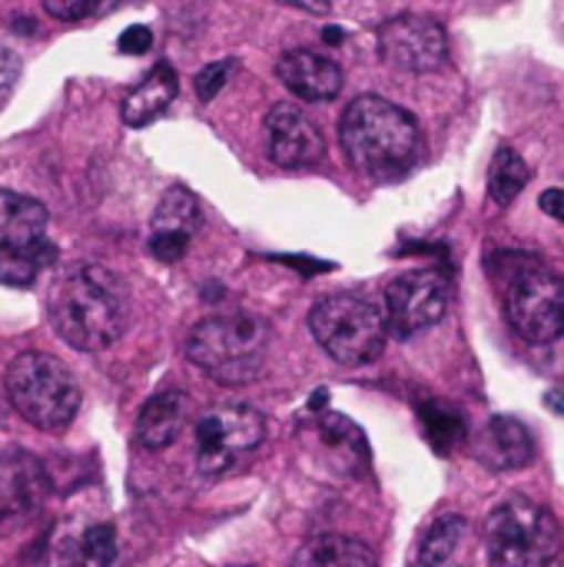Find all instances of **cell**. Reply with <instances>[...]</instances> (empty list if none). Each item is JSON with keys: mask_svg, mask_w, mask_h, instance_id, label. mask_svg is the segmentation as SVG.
<instances>
[{"mask_svg": "<svg viewBox=\"0 0 564 567\" xmlns=\"http://www.w3.org/2000/svg\"><path fill=\"white\" fill-rule=\"evenodd\" d=\"M47 316L70 349L103 352L130 326V289L106 266L76 262L53 279L47 292Z\"/></svg>", "mask_w": 564, "mask_h": 567, "instance_id": "6da1fadb", "label": "cell"}, {"mask_svg": "<svg viewBox=\"0 0 564 567\" xmlns=\"http://www.w3.org/2000/svg\"><path fill=\"white\" fill-rule=\"evenodd\" d=\"M342 153L352 169L372 179H396L419 159L422 133L412 113L382 96H356L339 120Z\"/></svg>", "mask_w": 564, "mask_h": 567, "instance_id": "7a4b0ae2", "label": "cell"}, {"mask_svg": "<svg viewBox=\"0 0 564 567\" xmlns=\"http://www.w3.org/2000/svg\"><path fill=\"white\" fill-rule=\"evenodd\" d=\"M273 329L253 312L209 316L189 329L186 359L219 385H249L263 375Z\"/></svg>", "mask_w": 564, "mask_h": 567, "instance_id": "3957f363", "label": "cell"}, {"mask_svg": "<svg viewBox=\"0 0 564 567\" xmlns=\"http://www.w3.org/2000/svg\"><path fill=\"white\" fill-rule=\"evenodd\" d=\"M23 422L43 432H63L80 412V385L73 372L47 352H20L3 385Z\"/></svg>", "mask_w": 564, "mask_h": 567, "instance_id": "277c9868", "label": "cell"}, {"mask_svg": "<svg viewBox=\"0 0 564 567\" xmlns=\"http://www.w3.org/2000/svg\"><path fill=\"white\" fill-rule=\"evenodd\" d=\"M485 548L495 567H552L562 555V528L545 505L512 495L489 512Z\"/></svg>", "mask_w": 564, "mask_h": 567, "instance_id": "5b68a950", "label": "cell"}, {"mask_svg": "<svg viewBox=\"0 0 564 567\" xmlns=\"http://www.w3.org/2000/svg\"><path fill=\"white\" fill-rule=\"evenodd\" d=\"M312 339L339 365H369L382 355L389 326L386 312L356 292H336L312 306L309 312Z\"/></svg>", "mask_w": 564, "mask_h": 567, "instance_id": "8992f818", "label": "cell"}, {"mask_svg": "<svg viewBox=\"0 0 564 567\" xmlns=\"http://www.w3.org/2000/svg\"><path fill=\"white\" fill-rule=\"evenodd\" d=\"M505 316L525 342H558L564 336V279L539 262H522L505 282Z\"/></svg>", "mask_w": 564, "mask_h": 567, "instance_id": "52a82bcc", "label": "cell"}, {"mask_svg": "<svg viewBox=\"0 0 564 567\" xmlns=\"http://www.w3.org/2000/svg\"><path fill=\"white\" fill-rule=\"evenodd\" d=\"M196 465L206 475H219L236 465L239 455L259 449L266 439V419L253 405H223L196 419Z\"/></svg>", "mask_w": 564, "mask_h": 567, "instance_id": "ba28073f", "label": "cell"}, {"mask_svg": "<svg viewBox=\"0 0 564 567\" xmlns=\"http://www.w3.org/2000/svg\"><path fill=\"white\" fill-rule=\"evenodd\" d=\"M449 279L439 269H412L389 282L386 289V326L399 339L419 336L445 319L449 312Z\"/></svg>", "mask_w": 564, "mask_h": 567, "instance_id": "9c48e42d", "label": "cell"}, {"mask_svg": "<svg viewBox=\"0 0 564 567\" xmlns=\"http://www.w3.org/2000/svg\"><path fill=\"white\" fill-rule=\"evenodd\" d=\"M379 50L399 70L429 73L445 63L449 37L439 20L422 13H402L379 27Z\"/></svg>", "mask_w": 564, "mask_h": 567, "instance_id": "30bf717a", "label": "cell"}, {"mask_svg": "<svg viewBox=\"0 0 564 567\" xmlns=\"http://www.w3.org/2000/svg\"><path fill=\"white\" fill-rule=\"evenodd\" d=\"M269 156L283 169H306L326 156V140L309 113L296 103H276L266 116Z\"/></svg>", "mask_w": 564, "mask_h": 567, "instance_id": "8fae6325", "label": "cell"}, {"mask_svg": "<svg viewBox=\"0 0 564 567\" xmlns=\"http://www.w3.org/2000/svg\"><path fill=\"white\" fill-rule=\"evenodd\" d=\"M276 76L289 93L309 103H326L342 93V66L312 50H286L276 60Z\"/></svg>", "mask_w": 564, "mask_h": 567, "instance_id": "7c38bea8", "label": "cell"}, {"mask_svg": "<svg viewBox=\"0 0 564 567\" xmlns=\"http://www.w3.org/2000/svg\"><path fill=\"white\" fill-rule=\"evenodd\" d=\"M475 455L485 468L492 472H519L525 465H532L535 458V439L532 429L522 419L512 415H495L475 445Z\"/></svg>", "mask_w": 564, "mask_h": 567, "instance_id": "4fadbf2b", "label": "cell"}, {"mask_svg": "<svg viewBox=\"0 0 564 567\" xmlns=\"http://www.w3.org/2000/svg\"><path fill=\"white\" fill-rule=\"evenodd\" d=\"M189 412H193V399L180 389H166L160 395H153L136 419V442L150 452H160L166 445H173L183 429L189 425Z\"/></svg>", "mask_w": 564, "mask_h": 567, "instance_id": "5bb4252c", "label": "cell"}, {"mask_svg": "<svg viewBox=\"0 0 564 567\" xmlns=\"http://www.w3.org/2000/svg\"><path fill=\"white\" fill-rule=\"evenodd\" d=\"M176 90H180V80H176V70L170 63H156L123 100L120 113H123V123L126 126H150L156 123L166 106L176 100Z\"/></svg>", "mask_w": 564, "mask_h": 567, "instance_id": "9a60e30c", "label": "cell"}, {"mask_svg": "<svg viewBox=\"0 0 564 567\" xmlns=\"http://www.w3.org/2000/svg\"><path fill=\"white\" fill-rule=\"evenodd\" d=\"M43 229H47V206L33 196L0 186V252L43 239Z\"/></svg>", "mask_w": 564, "mask_h": 567, "instance_id": "2e32d148", "label": "cell"}, {"mask_svg": "<svg viewBox=\"0 0 564 567\" xmlns=\"http://www.w3.org/2000/svg\"><path fill=\"white\" fill-rule=\"evenodd\" d=\"M293 567H379V561L376 551L359 538L319 535L296 551Z\"/></svg>", "mask_w": 564, "mask_h": 567, "instance_id": "e0dca14e", "label": "cell"}, {"mask_svg": "<svg viewBox=\"0 0 564 567\" xmlns=\"http://www.w3.org/2000/svg\"><path fill=\"white\" fill-rule=\"evenodd\" d=\"M53 262H57V246L50 239H37L20 249H3L0 252V282L10 289H27Z\"/></svg>", "mask_w": 564, "mask_h": 567, "instance_id": "ac0fdd59", "label": "cell"}, {"mask_svg": "<svg viewBox=\"0 0 564 567\" xmlns=\"http://www.w3.org/2000/svg\"><path fill=\"white\" fill-rule=\"evenodd\" d=\"M199 223H203L199 199L189 189H183V186H170L163 193V199L156 203L153 233H176V236L193 239V233L199 229Z\"/></svg>", "mask_w": 564, "mask_h": 567, "instance_id": "d6986e66", "label": "cell"}, {"mask_svg": "<svg viewBox=\"0 0 564 567\" xmlns=\"http://www.w3.org/2000/svg\"><path fill=\"white\" fill-rule=\"evenodd\" d=\"M465 532H469V525H465V518H462V515H455V512L439 515V518L429 525V532L422 535V542H419V555H416L419 567L449 565V561H452V555L459 551V545H462Z\"/></svg>", "mask_w": 564, "mask_h": 567, "instance_id": "ffe728a7", "label": "cell"}, {"mask_svg": "<svg viewBox=\"0 0 564 567\" xmlns=\"http://www.w3.org/2000/svg\"><path fill=\"white\" fill-rule=\"evenodd\" d=\"M532 169L529 163L522 159V153H515L512 146H502L495 150V159H492V169H489V193L499 206H512L515 196L525 189Z\"/></svg>", "mask_w": 564, "mask_h": 567, "instance_id": "44dd1931", "label": "cell"}, {"mask_svg": "<svg viewBox=\"0 0 564 567\" xmlns=\"http://www.w3.org/2000/svg\"><path fill=\"white\" fill-rule=\"evenodd\" d=\"M419 419L425 425V439L432 442L435 452L449 455L459 442H465V422L455 409L442 405V402H425L419 409Z\"/></svg>", "mask_w": 564, "mask_h": 567, "instance_id": "7402d4cb", "label": "cell"}, {"mask_svg": "<svg viewBox=\"0 0 564 567\" xmlns=\"http://www.w3.org/2000/svg\"><path fill=\"white\" fill-rule=\"evenodd\" d=\"M83 558L93 567H113L116 561V532L113 525H93L83 532Z\"/></svg>", "mask_w": 564, "mask_h": 567, "instance_id": "603a6c76", "label": "cell"}, {"mask_svg": "<svg viewBox=\"0 0 564 567\" xmlns=\"http://www.w3.org/2000/svg\"><path fill=\"white\" fill-rule=\"evenodd\" d=\"M116 3H120V0H43L47 13H50L53 20H63V23L103 17V13H110Z\"/></svg>", "mask_w": 564, "mask_h": 567, "instance_id": "cb8c5ba5", "label": "cell"}, {"mask_svg": "<svg viewBox=\"0 0 564 567\" xmlns=\"http://www.w3.org/2000/svg\"><path fill=\"white\" fill-rule=\"evenodd\" d=\"M236 66H239L236 60H219V63L203 66V70L196 73V96H199L203 103L216 100V93L226 86V80L233 76V70H236Z\"/></svg>", "mask_w": 564, "mask_h": 567, "instance_id": "d4e9b609", "label": "cell"}, {"mask_svg": "<svg viewBox=\"0 0 564 567\" xmlns=\"http://www.w3.org/2000/svg\"><path fill=\"white\" fill-rule=\"evenodd\" d=\"M186 249H189V239L186 236H176V233H153L150 236V252L160 262H180Z\"/></svg>", "mask_w": 564, "mask_h": 567, "instance_id": "484cf974", "label": "cell"}, {"mask_svg": "<svg viewBox=\"0 0 564 567\" xmlns=\"http://www.w3.org/2000/svg\"><path fill=\"white\" fill-rule=\"evenodd\" d=\"M17 80H20V56L10 47H0V106L10 100Z\"/></svg>", "mask_w": 564, "mask_h": 567, "instance_id": "4316f807", "label": "cell"}, {"mask_svg": "<svg viewBox=\"0 0 564 567\" xmlns=\"http://www.w3.org/2000/svg\"><path fill=\"white\" fill-rule=\"evenodd\" d=\"M116 47H120V53L140 56V53H146V50L153 47V30H150V27H143V23L126 27V30L120 33V40H116Z\"/></svg>", "mask_w": 564, "mask_h": 567, "instance_id": "83f0119b", "label": "cell"}, {"mask_svg": "<svg viewBox=\"0 0 564 567\" xmlns=\"http://www.w3.org/2000/svg\"><path fill=\"white\" fill-rule=\"evenodd\" d=\"M539 206H542V213H548L552 219L564 223V189H545V193L539 196Z\"/></svg>", "mask_w": 564, "mask_h": 567, "instance_id": "f1b7e54d", "label": "cell"}, {"mask_svg": "<svg viewBox=\"0 0 564 567\" xmlns=\"http://www.w3.org/2000/svg\"><path fill=\"white\" fill-rule=\"evenodd\" d=\"M279 3H286V7H299V10H306V13H329V0H279Z\"/></svg>", "mask_w": 564, "mask_h": 567, "instance_id": "f546056e", "label": "cell"}, {"mask_svg": "<svg viewBox=\"0 0 564 567\" xmlns=\"http://www.w3.org/2000/svg\"><path fill=\"white\" fill-rule=\"evenodd\" d=\"M545 402H548V405H555V409H558V415H564V392H548V395H545Z\"/></svg>", "mask_w": 564, "mask_h": 567, "instance_id": "4dcf8cb0", "label": "cell"}, {"mask_svg": "<svg viewBox=\"0 0 564 567\" xmlns=\"http://www.w3.org/2000/svg\"><path fill=\"white\" fill-rule=\"evenodd\" d=\"M322 37H326V43H339V40H342V37H346V33H342V30H339V27H329V30H326V33H322Z\"/></svg>", "mask_w": 564, "mask_h": 567, "instance_id": "1f68e13d", "label": "cell"}, {"mask_svg": "<svg viewBox=\"0 0 564 567\" xmlns=\"http://www.w3.org/2000/svg\"><path fill=\"white\" fill-rule=\"evenodd\" d=\"M326 399H329L326 392H316V395H312V409H319V405H326Z\"/></svg>", "mask_w": 564, "mask_h": 567, "instance_id": "d6a6232c", "label": "cell"}, {"mask_svg": "<svg viewBox=\"0 0 564 567\" xmlns=\"http://www.w3.org/2000/svg\"><path fill=\"white\" fill-rule=\"evenodd\" d=\"M246 567H249V565H246Z\"/></svg>", "mask_w": 564, "mask_h": 567, "instance_id": "836d02e7", "label": "cell"}]
</instances>
